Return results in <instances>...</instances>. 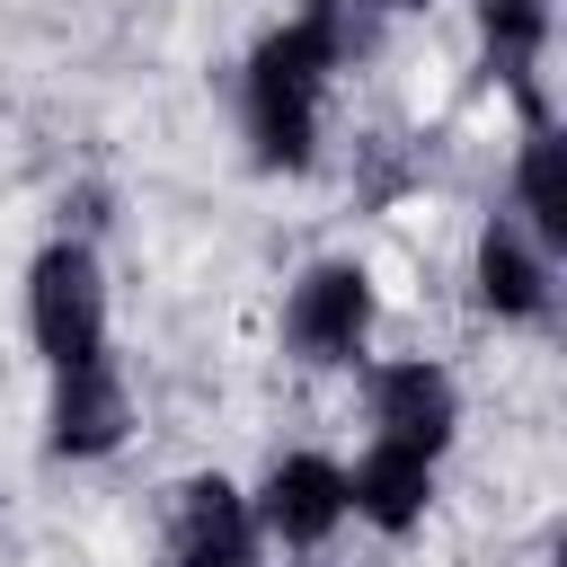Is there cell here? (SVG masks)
I'll use <instances>...</instances> for the list:
<instances>
[{"label": "cell", "mask_w": 567, "mask_h": 567, "mask_svg": "<svg viewBox=\"0 0 567 567\" xmlns=\"http://www.w3.org/2000/svg\"><path fill=\"white\" fill-rule=\"evenodd\" d=\"M301 567H319V558H301Z\"/></svg>", "instance_id": "13"}, {"label": "cell", "mask_w": 567, "mask_h": 567, "mask_svg": "<svg viewBox=\"0 0 567 567\" xmlns=\"http://www.w3.org/2000/svg\"><path fill=\"white\" fill-rule=\"evenodd\" d=\"M434 496H443V461L434 452H408V443H381L372 434L346 461V523H363L381 540H408L434 514Z\"/></svg>", "instance_id": "9"}, {"label": "cell", "mask_w": 567, "mask_h": 567, "mask_svg": "<svg viewBox=\"0 0 567 567\" xmlns=\"http://www.w3.org/2000/svg\"><path fill=\"white\" fill-rule=\"evenodd\" d=\"M248 514H257V540L284 549V558H319L337 532H346V461L337 452H275L248 487Z\"/></svg>", "instance_id": "4"}, {"label": "cell", "mask_w": 567, "mask_h": 567, "mask_svg": "<svg viewBox=\"0 0 567 567\" xmlns=\"http://www.w3.org/2000/svg\"><path fill=\"white\" fill-rule=\"evenodd\" d=\"M470 310L496 328H549L558 310V257L514 213H487L470 239Z\"/></svg>", "instance_id": "5"}, {"label": "cell", "mask_w": 567, "mask_h": 567, "mask_svg": "<svg viewBox=\"0 0 567 567\" xmlns=\"http://www.w3.org/2000/svg\"><path fill=\"white\" fill-rule=\"evenodd\" d=\"M470 27H478V71L532 115H549V44H558V0H470Z\"/></svg>", "instance_id": "10"}, {"label": "cell", "mask_w": 567, "mask_h": 567, "mask_svg": "<svg viewBox=\"0 0 567 567\" xmlns=\"http://www.w3.org/2000/svg\"><path fill=\"white\" fill-rule=\"evenodd\" d=\"M27 346L44 354V372L115 354V292H106V257L80 230H53L27 257Z\"/></svg>", "instance_id": "2"}, {"label": "cell", "mask_w": 567, "mask_h": 567, "mask_svg": "<svg viewBox=\"0 0 567 567\" xmlns=\"http://www.w3.org/2000/svg\"><path fill=\"white\" fill-rule=\"evenodd\" d=\"M549 257H567V133L558 115H532L514 142V204H505Z\"/></svg>", "instance_id": "11"}, {"label": "cell", "mask_w": 567, "mask_h": 567, "mask_svg": "<svg viewBox=\"0 0 567 567\" xmlns=\"http://www.w3.org/2000/svg\"><path fill=\"white\" fill-rule=\"evenodd\" d=\"M372 328H381V284L363 257H310L284 284L275 337L301 372H363L372 363Z\"/></svg>", "instance_id": "3"}, {"label": "cell", "mask_w": 567, "mask_h": 567, "mask_svg": "<svg viewBox=\"0 0 567 567\" xmlns=\"http://www.w3.org/2000/svg\"><path fill=\"white\" fill-rule=\"evenodd\" d=\"M133 443V381L115 354L44 372V452L53 461H115Z\"/></svg>", "instance_id": "6"}, {"label": "cell", "mask_w": 567, "mask_h": 567, "mask_svg": "<svg viewBox=\"0 0 567 567\" xmlns=\"http://www.w3.org/2000/svg\"><path fill=\"white\" fill-rule=\"evenodd\" d=\"M381 0H301L239 53V142L266 177H310L328 133V89L381 53Z\"/></svg>", "instance_id": "1"}, {"label": "cell", "mask_w": 567, "mask_h": 567, "mask_svg": "<svg viewBox=\"0 0 567 567\" xmlns=\"http://www.w3.org/2000/svg\"><path fill=\"white\" fill-rule=\"evenodd\" d=\"M168 567H266L248 487L230 470H186L168 487Z\"/></svg>", "instance_id": "8"}, {"label": "cell", "mask_w": 567, "mask_h": 567, "mask_svg": "<svg viewBox=\"0 0 567 567\" xmlns=\"http://www.w3.org/2000/svg\"><path fill=\"white\" fill-rule=\"evenodd\" d=\"M363 416H372L381 443L443 461L452 434H461V381L434 354H381V363H363Z\"/></svg>", "instance_id": "7"}, {"label": "cell", "mask_w": 567, "mask_h": 567, "mask_svg": "<svg viewBox=\"0 0 567 567\" xmlns=\"http://www.w3.org/2000/svg\"><path fill=\"white\" fill-rule=\"evenodd\" d=\"M381 9H434V0H381Z\"/></svg>", "instance_id": "12"}]
</instances>
